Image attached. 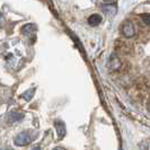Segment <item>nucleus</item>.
<instances>
[{"instance_id":"2","label":"nucleus","mask_w":150,"mask_h":150,"mask_svg":"<svg viewBox=\"0 0 150 150\" xmlns=\"http://www.w3.org/2000/svg\"><path fill=\"white\" fill-rule=\"evenodd\" d=\"M32 139L33 137L30 134V132H22L15 138V144L19 147H24V146L30 144L32 142Z\"/></svg>"},{"instance_id":"4","label":"nucleus","mask_w":150,"mask_h":150,"mask_svg":"<svg viewBox=\"0 0 150 150\" xmlns=\"http://www.w3.org/2000/svg\"><path fill=\"white\" fill-rule=\"evenodd\" d=\"M121 67V60L117 57H114L112 55L111 59H110V68L113 70H117Z\"/></svg>"},{"instance_id":"5","label":"nucleus","mask_w":150,"mask_h":150,"mask_svg":"<svg viewBox=\"0 0 150 150\" xmlns=\"http://www.w3.org/2000/svg\"><path fill=\"white\" fill-rule=\"evenodd\" d=\"M100 22H102V17H100V15H97V14H94L88 18V23L91 26H97Z\"/></svg>"},{"instance_id":"10","label":"nucleus","mask_w":150,"mask_h":150,"mask_svg":"<svg viewBox=\"0 0 150 150\" xmlns=\"http://www.w3.org/2000/svg\"><path fill=\"white\" fill-rule=\"evenodd\" d=\"M53 150H61L60 148H55V149H53Z\"/></svg>"},{"instance_id":"12","label":"nucleus","mask_w":150,"mask_h":150,"mask_svg":"<svg viewBox=\"0 0 150 150\" xmlns=\"http://www.w3.org/2000/svg\"><path fill=\"white\" fill-rule=\"evenodd\" d=\"M1 19H2V18H1V16H0V22H1Z\"/></svg>"},{"instance_id":"7","label":"nucleus","mask_w":150,"mask_h":150,"mask_svg":"<svg viewBox=\"0 0 150 150\" xmlns=\"http://www.w3.org/2000/svg\"><path fill=\"white\" fill-rule=\"evenodd\" d=\"M33 94H34V89H30V90H27L26 93H24L23 97L25 98L26 100H30V98L33 97Z\"/></svg>"},{"instance_id":"9","label":"nucleus","mask_w":150,"mask_h":150,"mask_svg":"<svg viewBox=\"0 0 150 150\" xmlns=\"http://www.w3.org/2000/svg\"><path fill=\"white\" fill-rule=\"evenodd\" d=\"M33 150H41V149H40L38 147H36V148H34V149H33Z\"/></svg>"},{"instance_id":"6","label":"nucleus","mask_w":150,"mask_h":150,"mask_svg":"<svg viewBox=\"0 0 150 150\" xmlns=\"http://www.w3.org/2000/svg\"><path fill=\"white\" fill-rule=\"evenodd\" d=\"M11 117H13V120L19 121L24 117V114L21 112H14V113H11Z\"/></svg>"},{"instance_id":"3","label":"nucleus","mask_w":150,"mask_h":150,"mask_svg":"<svg viewBox=\"0 0 150 150\" xmlns=\"http://www.w3.org/2000/svg\"><path fill=\"white\" fill-rule=\"evenodd\" d=\"M55 128H57V132H58V137L59 139H62L64 134H66V125L63 122L61 121H57L55 122Z\"/></svg>"},{"instance_id":"11","label":"nucleus","mask_w":150,"mask_h":150,"mask_svg":"<svg viewBox=\"0 0 150 150\" xmlns=\"http://www.w3.org/2000/svg\"><path fill=\"white\" fill-rule=\"evenodd\" d=\"M6 150H13V149H10V148H7V149H6Z\"/></svg>"},{"instance_id":"8","label":"nucleus","mask_w":150,"mask_h":150,"mask_svg":"<svg viewBox=\"0 0 150 150\" xmlns=\"http://www.w3.org/2000/svg\"><path fill=\"white\" fill-rule=\"evenodd\" d=\"M141 17L143 18V22L146 23L147 25H149V15H148V14H144V15H142Z\"/></svg>"},{"instance_id":"1","label":"nucleus","mask_w":150,"mask_h":150,"mask_svg":"<svg viewBox=\"0 0 150 150\" xmlns=\"http://www.w3.org/2000/svg\"><path fill=\"white\" fill-rule=\"evenodd\" d=\"M121 30H122V34H123L127 38H133V36L135 35V33H137L134 23L131 22V21H127L125 23H123Z\"/></svg>"}]
</instances>
